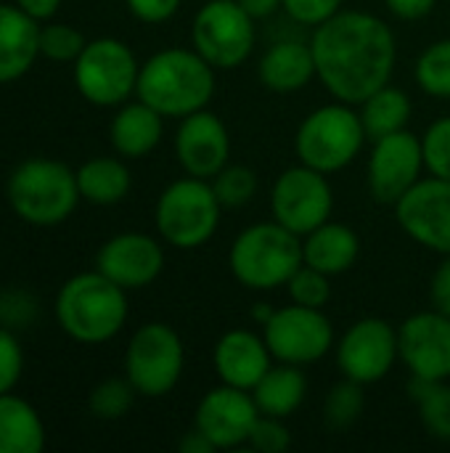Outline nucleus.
Wrapping results in <instances>:
<instances>
[{
    "instance_id": "6",
    "label": "nucleus",
    "mask_w": 450,
    "mask_h": 453,
    "mask_svg": "<svg viewBox=\"0 0 450 453\" xmlns=\"http://www.w3.org/2000/svg\"><path fill=\"white\" fill-rule=\"evenodd\" d=\"M366 130L361 114L342 101L313 109L294 135V151L302 165L332 175L353 165L363 149Z\"/></svg>"
},
{
    "instance_id": "14",
    "label": "nucleus",
    "mask_w": 450,
    "mask_h": 453,
    "mask_svg": "<svg viewBox=\"0 0 450 453\" xmlns=\"http://www.w3.org/2000/svg\"><path fill=\"white\" fill-rule=\"evenodd\" d=\"M398 226L422 247L450 255V180L422 178L395 204Z\"/></svg>"
},
{
    "instance_id": "43",
    "label": "nucleus",
    "mask_w": 450,
    "mask_h": 453,
    "mask_svg": "<svg viewBox=\"0 0 450 453\" xmlns=\"http://www.w3.org/2000/svg\"><path fill=\"white\" fill-rule=\"evenodd\" d=\"M24 13H29L32 19H37V21H48L56 11H58V5H61V0H13Z\"/></svg>"
},
{
    "instance_id": "42",
    "label": "nucleus",
    "mask_w": 450,
    "mask_h": 453,
    "mask_svg": "<svg viewBox=\"0 0 450 453\" xmlns=\"http://www.w3.org/2000/svg\"><path fill=\"white\" fill-rule=\"evenodd\" d=\"M387 8L403 21H419L432 13L438 0H385Z\"/></svg>"
},
{
    "instance_id": "39",
    "label": "nucleus",
    "mask_w": 450,
    "mask_h": 453,
    "mask_svg": "<svg viewBox=\"0 0 450 453\" xmlns=\"http://www.w3.org/2000/svg\"><path fill=\"white\" fill-rule=\"evenodd\" d=\"M286 16L302 27H318L342 11V0H281Z\"/></svg>"
},
{
    "instance_id": "7",
    "label": "nucleus",
    "mask_w": 450,
    "mask_h": 453,
    "mask_svg": "<svg viewBox=\"0 0 450 453\" xmlns=\"http://www.w3.org/2000/svg\"><path fill=\"white\" fill-rule=\"evenodd\" d=\"M223 204L204 178L186 175L172 180L156 199L154 220L159 236L175 250L204 247L220 226Z\"/></svg>"
},
{
    "instance_id": "27",
    "label": "nucleus",
    "mask_w": 450,
    "mask_h": 453,
    "mask_svg": "<svg viewBox=\"0 0 450 453\" xmlns=\"http://www.w3.org/2000/svg\"><path fill=\"white\" fill-rule=\"evenodd\" d=\"M77 186L80 196L98 207L119 204L133 186L130 170L117 157H93L77 170Z\"/></svg>"
},
{
    "instance_id": "44",
    "label": "nucleus",
    "mask_w": 450,
    "mask_h": 453,
    "mask_svg": "<svg viewBox=\"0 0 450 453\" xmlns=\"http://www.w3.org/2000/svg\"><path fill=\"white\" fill-rule=\"evenodd\" d=\"M178 449L180 453H212L217 451L215 446H212V441L199 430V427H194V430H188L183 438H180V443H178Z\"/></svg>"
},
{
    "instance_id": "46",
    "label": "nucleus",
    "mask_w": 450,
    "mask_h": 453,
    "mask_svg": "<svg viewBox=\"0 0 450 453\" xmlns=\"http://www.w3.org/2000/svg\"><path fill=\"white\" fill-rule=\"evenodd\" d=\"M273 311H276L273 305H268V303H257V305L252 308V313H249V316H252V321H257L260 326H265V324H268V319L273 316Z\"/></svg>"
},
{
    "instance_id": "16",
    "label": "nucleus",
    "mask_w": 450,
    "mask_h": 453,
    "mask_svg": "<svg viewBox=\"0 0 450 453\" xmlns=\"http://www.w3.org/2000/svg\"><path fill=\"white\" fill-rule=\"evenodd\" d=\"M398 350L411 377L448 382L450 316L435 308L408 316L398 329Z\"/></svg>"
},
{
    "instance_id": "17",
    "label": "nucleus",
    "mask_w": 450,
    "mask_h": 453,
    "mask_svg": "<svg viewBox=\"0 0 450 453\" xmlns=\"http://www.w3.org/2000/svg\"><path fill=\"white\" fill-rule=\"evenodd\" d=\"M260 409L249 390L220 385L204 393L196 406L194 427H199L215 449H236L249 441Z\"/></svg>"
},
{
    "instance_id": "15",
    "label": "nucleus",
    "mask_w": 450,
    "mask_h": 453,
    "mask_svg": "<svg viewBox=\"0 0 450 453\" xmlns=\"http://www.w3.org/2000/svg\"><path fill=\"white\" fill-rule=\"evenodd\" d=\"M371 143L369 191L379 204H395L408 188L422 180V173L427 170L422 138L406 127Z\"/></svg>"
},
{
    "instance_id": "26",
    "label": "nucleus",
    "mask_w": 450,
    "mask_h": 453,
    "mask_svg": "<svg viewBox=\"0 0 450 453\" xmlns=\"http://www.w3.org/2000/svg\"><path fill=\"white\" fill-rule=\"evenodd\" d=\"M308 395V380L300 372V366L278 364L265 372V377L252 390V398L265 417L286 419L292 417Z\"/></svg>"
},
{
    "instance_id": "4",
    "label": "nucleus",
    "mask_w": 450,
    "mask_h": 453,
    "mask_svg": "<svg viewBox=\"0 0 450 453\" xmlns=\"http://www.w3.org/2000/svg\"><path fill=\"white\" fill-rule=\"evenodd\" d=\"M302 263V236L292 234L276 220L244 228L228 252V268L233 279L252 292H273L286 287Z\"/></svg>"
},
{
    "instance_id": "1",
    "label": "nucleus",
    "mask_w": 450,
    "mask_h": 453,
    "mask_svg": "<svg viewBox=\"0 0 450 453\" xmlns=\"http://www.w3.org/2000/svg\"><path fill=\"white\" fill-rule=\"evenodd\" d=\"M310 48L316 77L334 101L358 106L385 88L395 72L398 40L393 29L374 13L339 11L329 21L313 27Z\"/></svg>"
},
{
    "instance_id": "2",
    "label": "nucleus",
    "mask_w": 450,
    "mask_h": 453,
    "mask_svg": "<svg viewBox=\"0 0 450 453\" xmlns=\"http://www.w3.org/2000/svg\"><path fill=\"white\" fill-rule=\"evenodd\" d=\"M215 85V66L194 48H164L141 64L135 96L164 119H183L207 109Z\"/></svg>"
},
{
    "instance_id": "41",
    "label": "nucleus",
    "mask_w": 450,
    "mask_h": 453,
    "mask_svg": "<svg viewBox=\"0 0 450 453\" xmlns=\"http://www.w3.org/2000/svg\"><path fill=\"white\" fill-rule=\"evenodd\" d=\"M430 300L432 308L450 316V255H443V263L438 265L432 284H430Z\"/></svg>"
},
{
    "instance_id": "23",
    "label": "nucleus",
    "mask_w": 450,
    "mask_h": 453,
    "mask_svg": "<svg viewBox=\"0 0 450 453\" xmlns=\"http://www.w3.org/2000/svg\"><path fill=\"white\" fill-rule=\"evenodd\" d=\"M164 133V117L143 104L141 98L133 104H122L119 111L111 117L109 125V141L114 151L125 159H141L151 154Z\"/></svg>"
},
{
    "instance_id": "9",
    "label": "nucleus",
    "mask_w": 450,
    "mask_h": 453,
    "mask_svg": "<svg viewBox=\"0 0 450 453\" xmlns=\"http://www.w3.org/2000/svg\"><path fill=\"white\" fill-rule=\"evenodd\" d=\"M141 64L117 37L90 40L74 61V85L93 106H122L138 88Z\"/></svg>"
},
{
    "instance_id": "29",
    "label": "nucleus",
    "mask_w": 450,
    "mask_h": 453,
    "mask_svg": "<svg viewBox=\"0 0 450 453\" xmlns=\"http://www.w3.org/2000/svg\"><path fill=\"white\" fill-rule=\"evenodd\" d=\"M411 398L419 409V419L424 430L435 438L450 443V385L411 377Z\"/></svg>"
},
{
    "instance_id": "11",
    "label": "nucleus",
    "mask_w": 450,
    "mask_h": 453,
    "mask_svg": "<svg viewBox=\"0 0 450 453\" xmlns=\"http://www.w3.org/2000/svg\"><path fill=\"white\" fill-rule=\"evenodd\" d=\"M263 337L273 361L292 366L316 364L334 348V326L324 316V308L297 303L276 308L263 326Z\"/></svg>"
},
{
    "instance_id": "10",
    "label": "nucleus",
    "mask_w": 450,
    "mask_h": 453,
    "mask_svg": "<svg viewBox=\"0 0 450 453\" xmlns=\"http://www.w3.org/2000/svg\"><path fill=\"white\" fill-rule=\"evenodd\" d=\"M191 42L215 69L241 66L257 42L255 19L239 5V0H207L194 16Z\"/></svg>"
},
{
    "instance_id": "12",
    "label": "nucleus",
    "mask_w": 450,
    "mask_h": 453,
    "mask_svg": "<svg viewBox=\"0 0 450 453\" xmlns=\"http://www.w3.org/2000/svg\"><path fill=\"white\" fill-rule=\"evenodd\" d=\"M332 210L334 191L329 178L302 162L284 170L271 188L273 220L297 236H305L332 220Z\"/></svg>"
},
{
    "instance_id": "24",
    "label": "nucleus",
    "mask_w": 450,
    "mask_h": 453,
    "mask_svg": "<svg viewBox=\"0 0 450 453\" xmlns=\"http://www.w3.org/2000/svg\"><path fill=\"white\" fill-rule=\"evenodd\" d=\"M361 255V239L358 234L345 226L326 220L316 231L302 236V260L305 265L326 273V276H339L355 265Z\"/></svg>"
},
{
    "instance_id": "40",
    "label": "nucleus",
    "mask_w": 450,
    "mask_h": 453,
    "mask_svg": "<svg viewBox=\"0 0 450 453\" xmlns=\"http://www.w3.org/2000/svg\"><path fill=\"white\" fill-rule=\"evenodd\" d=\"M127 11L143 24H162L172 19L180 8V0H125Z\"/></svg>"
},
{
    "instance_id": "13",
    "label": "nucleus",
    "mask_w": 450,
    "mask_h": 453,
    "mask_svg": "<svg viewBox=\"0 0 450 453\" xmlns=\"http://www.w3.org/2000/svg\"><path fill=\"white\" fill-rule=\"evenodd\" d=\"M398 358V329H393L385 319H361L337 342V366L342 377L361 385L385 380Z\"/></svg>"
},
{
    "instance_id": "5",
    "label": "nucleus",
    "mask_w": 450,
    "mask_h": 453,
    "mask_svg": "<svg viewBox=\"0 0 450 453\" xmlns=\"http://www.w3.org/2000/svg\"><path fill=\"white\" fill-rule=\"evenodd\" d=\"M11 210L29 226L50 228L61 226L74 210L80 196L77 173L64 162L34 157L21 162L5 183Z\"/></svg>"
},
{
    "instance_id": "30",
    "label": "nucleus",
    "mask_w": 450,
    "mask_h": 453,
    "mask_svg": "<svg viewBox=\"0 0 450 453\" xmlns=\"http://www.w3.org/2000/svg\"><path fill=\"white\" fill-rule=\"evenodd\" d=\"M416 85L432 98H450V37L422 50L414 66Z\"/></svg>"
},
{
    "instance_id": "18",
    "label": "nucleus",
    "mask_w": 450,
    "mask_h": 453,
    "mask_svg": "<svg viewBox=\"0 0 450 453\" xmlns=\"http://www.w3.org/2000/svg\"><path fill=\"white\" fill-rule=\"evenodd\" d=\"M164 268V250L162 244L138 231L117 234L95 255V271L106 279L119 284L122 289H143L159 279Z\"/></svg>"
},
{
    "instance_id": "33",
    "label": "nucleus",
    "mask_w": 450,
    "mask_h": 453,
    "mask_svg": "<svg viewBox=\"0 0 450 453\" xmlns=\"http://www.w3.org/2000/svg\"><path fill=\"white\" fill-rule=\"evenodd\" d=\"M135 388L130 385V380H119V377H111V380H103L98 382L93 390H90V398H88V409L93 417L98 419H122L130 409H133V401H135Z\"/></svg>"
},
{
    "instance_id": "32",
    "label": "nucleus",
    "mask_w": 450,
    "mask_h": 453,
    "mask_svg": "<svg viewBox=\"0 0 450 453\" xmlns=\"http://www.w3.org/2000/svg\"><path fill=\"white\" fill-rule=\"evenodd\" d=\"M210 183H212L215 196L223 204V210L247 207L257 194V175H255V170H249L244 165H225Z\"/></svg>"
},
{
    "instance_id": "8",
    "label": "nucleus",
    "mask_w": 450,
    "mask_h": 453,
    "mask_svg": "<svg viewBox=\"0 0 450 453\" xmlns=\"http://www.w3.org/2000/svg\"><path fill=\"white\" fill-rule=\"evenodd\" d=\"M186 350L178 332L162 321L143 324L125 350V377L143 398H164L183 377Z\"/></svg>"
},
{
    "instance_id": "3",
    "label": "nucleus",
    "mask_w": 450,
    "mask_h": 453,
    "mask_svg": "<svg viewBox=\"0 0 450 453\" xmlns=\"http://www.w3.org/2000/svg\"><path fill=\"white\" fill-rule=\"evenodd\" d=\"M127 289L101 271L77 273L58 289L56 319L66 337L82 345L114 340L127 321Z\"/></svg>"
},
{
    "instance_id": "22",
    "label": "nucleus",
    "mask_w": 450,
    "mask_h": 453,
    "mask_svg": "<svg viewBox=\"0 0 450 453\" xmlns=\"http://www.w3.org/2000/svg\"><path fill=\"white\" fill-rule=\"evenodd\" d=\"M260 82L273 93H297L316 77V58L310 40H278L273 42L257 66Z\"/></svg>"
},
{
    "instance_id": "45",
    "label": "nucleus",
    "mask_w": 450,
    "mask_h": 453,
    "mask_svg": "<svg viewBox=\"0 0 450 453\" xmlns=\"http://www.w3.org/2000/svg\"><path fill=\"white\" fill-rule=\"evenodd\" d=\"M239 5H241L255 21H260V19H271V16L281 8V0H239Z\"/></svg>"
},
{
    "instance_id": "36",
    "label": "nucleus",
    "mask_w": 450,
    "mask_h": 453,
    "mask_svg": "<svg viewBox=\"0 0 450 453\" xmlns=\"http://www.w3.org/2000/svg\"><path fill=\"white\" fill-rule=\"evenodd\" d=\"M424 167L435 178L450 180V117L435 119L422 135Z\"/></svg>"
},
{
    "instance_id": "31",
    "label": "nucleus",
    "mask_w": 450,
    "mask_h": 453,
    "mask_svg": "<svg viewBox=\"0 0 450 453\" xmlns=\"http://www.w3.org/2000/svg\"><path fill=\"white\" fill-rule=\"evenodd\" d=\"M363 388L361 382L355 380H342L337 385H332L329 395H326V403H324V419L332 430H347L353 427L361 414H363V406H366V395H363Z\"/></svg>"
},
{
    "instance_id": "25",
    "label": "nucleus",
    "mask_w": 450,
    "mask_h": 453,
    "mask_svg": "<svg viewBox=\"0 0 450 453\" xmlns=\"http://www.w3.org/2000/svg\"><path fill=\"white\" fill-rule=\"evenodd\" d=\"M45 449V425L37 409L13 395H0V453H40Z\"/></svg>"
},
{
    "instance_id": "37",
    "label": "nucleus",
    "mask_w": 450,
    "mask_h": 453,
    "mask_svg": "<svg viewBox=\"0 0 450 453\" xmlns=\"http://www.w3.org/2000/svg\"><path fill=\"white\" fill-rule=\"evenodd\" d=\"M247 443L260 453H286L292 449V433L284 419L260 414Z\"/></svg>"
},
{
    "instance_id": "19",
    "label": "nucleus",
    "mask_w": 450,
    "mask_h": 453,
    "mask_svg": "<svg viewBox=\"0 0 450 453\" xmlns=\"http://www.w3.org/2000/svg\"><path fill=\"white\" fill-rule=\"evenodd\" d=\"M175 154L186 175L212 180L231 157V135L225 122L210 109L183 117L175 133Z\"/></svg>"
},
{
    "instance_id": "28",
    "label": "nucleus",
    "mask_w": 450,
    "mask_h": 453,
    "mask_svg": "<svg viewBox=\"0 0 450 453\" xmlns=\"http://www.w3.org/2000/svg\"><path fill=\"white\" fill-rule=\"evenodd\" d=\"M361 106V122L366 130L369 141H379L385 135L400 133L408 127L411 119V98L406 90L395 88V85H385L377 93H371L366 101L358 104Z\"/></svg>"
},
{
    "instance_id": "38",
    "label": "nucleus",
    "mask_w": 450,
    "mask_h": 453,
    "mask_svg": "<svg viewBox=\"0 0 450 453\" xmlns=\"http://www.w3.org/2000/svg\"><path fill=\"white\" fill-rule=\"evenodd\" d=\"M24 372V353L13 332L0 326V395L13 393Z\"/></svg>"
},
{
    "instance_id": "20",
    "label": "nucleus",
    "mask_w": 450,
    "mask_h": 453,
    "mask_svg": "<svg viewBox=\"0 0 450 453\" xmlns=\"http://www.w3.org/2000/svg\"><path fill=\"white\" fill-rule=\"evenodd\" d=\"M212 364L223 385L252 393L265 372L273 366V356L263 334H255L249 329H231L217 340Z\"/></svg>"
},
{
    "instance_id": "35",
    "label": "nucleus",
    "mask_w": 450,
    "mask_h": 453,
    "mask_svg": "<svg viewBox=\"0 0 450 453\" xmlns=\"http://www.w3.org/2000/svg\"><path fill=\"white\" fill-rule=\"evenodd\" d=\"M332 276L310 268V265H300L294 271V276L286 281V292H289V300L297 303V305H308V308H324L332 297V284H329Z\"/></svg>"
},
{
    "instance_id": "21",
    "label": "nucleus",
    "mask_w": 450,
    "mask_h": 453,
    "mask_svg": "<svg viewBox=\"0 0 450 453\" xmlns=\"http://www.w3.org/2000/svg\"><path fill=\"white\" fill-rule=\"evenodd\" d=\"M40 56L37 19L16 3H0V85L21 80Z\"/></svg>"
},
{
    "instance_id": "34",
    "label": "nucleus",
    "mask_w": 450,
    "mask_h": 453,
    "mask_svg": "<svg viewBox=\"0 0 450 453\" xmlns=\"http://www.w3.org/2000/svg\"><path fill=\"white\" fill-rule=\"evenodd\" d=\"M85 37L72 24H45L40 27V56L48 61H77L85 48Z\"/></svg>"
}]
</instances>
